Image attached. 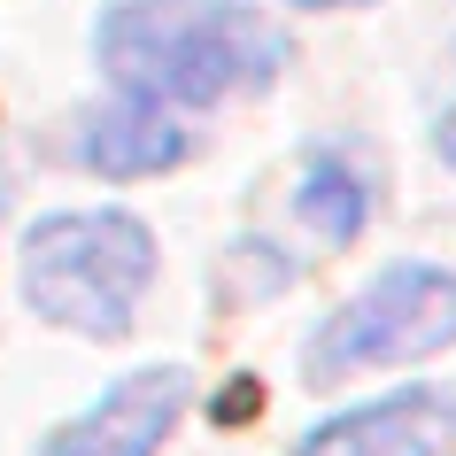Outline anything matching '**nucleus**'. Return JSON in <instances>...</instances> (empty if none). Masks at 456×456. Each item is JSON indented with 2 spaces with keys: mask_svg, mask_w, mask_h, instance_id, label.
<instances>
[{
  "mask_svg": "<svg viewBox=\"0 0 456 456\" xmlns=\"http://www.w3.org/2000/svg\"><path fill=\"white\" fill-rule=\"evenodd\" d=\"M186 403H193L186 371L178 363H147L132 379H117L94 410H77L39 456H155L170 441V426L186 418Z\"/></svg>",
  "mask_w": 456,
  "mask_h": 456,
  "instance_id": "nucleus-4",
  "label": "nucleus"
},
{
  "mask_svg": "<svg viewBox=\"0 0 456 456\" xmlns=\"http://www.w3.org/2000/svg\"><path fill=\"white\" fill-rule=\"evenodd\" d=\"M70 155L94 178H155V170H178L193 155V132L170 117L163 101L140 94H109L101 109H86L70 132Z\"/></svg>",
  "mask_w": 456,
  "mask_h": 456,
  "instance_id": "nucleus-6",
  "label": "nucleus"
},
{
  "mask_svg": "<svg viewBox=\"0 0 456 456\" xmlns=\"http://www.w3.org/2000/svg\"><path fill=\"white\" fill-rule=\"evenodd\" d=\"M287 8H371V0H287Z\"/></svg>",
  "mask_w": 456,
  "mask_h": 456,
  "instance_id": "nucleus-9",
  "label": "nucleus"
},
{
  "mask_svg": "<svg viewBox=\"0 0 456 456\" xmlns=\"http://www.w3.org/2000/svg\"><path fill=\"white\" fill-rule=\"evenodd\" d=\"M294 209H302V224H310L325 248H348L363 232V216H371V186H363V170L348 163V155L325 147V155L302 163V201H294Z\"/></svg>",
  "mask_w": 456,
  "mask_h": 456,
  "instance_id": "nucleus-7",
  "label": "nucleus"
},
{
  "mask_svg": "<svg viewBox=\"0 0 456 456\" xmlns=\"http://www.w3.org/2000/svg\"><path fill=\"white\" fill-rule=\"evenodd\" d=\"M449 449H456V395L403 387V395H379L363 410H340L294 456H449Z\"/></svg>",
  "mask_w": 456,
  "mask_h": 456,
  "instance_id": "nucleus-5",
  "label": "nucleus"
},
{
  "mask_svg": "<svg viewBox=\"0 0 456 456\" xmlns=\"http://www.w3.org/2000/svg\"><path fill=\"white\" fill-rule=\"evenodd\" d=\"M456 348V271L441 264H387L371 287H356L302 348V371L317 387L356 379V371H395Z\"/></svg>",
  "mask_w": 456,
  "mask_h": 456,
  "instance_id": "nucleus-3",
  "label": "nucleus"
},
{
  "mask_svg": "<svg viewBox=\"0 0 456 456\" xmlns=\"http://www.w3.org/2000/svg\"><path fill=\"white\" fill-rule=\"evenodd\" d=\"M433 155L456 170V86H449V109H441V124H433Z\"/></svg>",
  "mask_w": 456,
  "mask_h": 456,
  "instance_id": "nucleus-8",
  "label": "nucleus"
},
{
  "mask_svg": "<svg viewBox=\"0 0 456 456\" xmlns=\"http://www.w3.org/2000/svg\"><path fill=\"white\" fill-rule=\"evenodd\" d=\"M117 94L163 109H216L232 94H264L294 62L287 31L248 0H117L94 31Z\"/></svg>",
  "mask_w": 456,
  "mask_h": 456,
  "instance_id": "nucleus-1",
  "label": "nucleus"
},
{
  "mask_svg": "<svg viewBox=\"0 0 456 456\" xmlns=\"http://www.w3.org/2000/svg\"><path fill=\"white\" fill-rule=\"evenodd\" d=\"M24 302L86 340H124L155 287V232L132 209H54L24 232Z\"/></svg>",
  "mask_w": 456,
  "mask_h": 456,
  "instance_id": "nucleus-2",
  "label": "nucleus"
}]
</instances>
